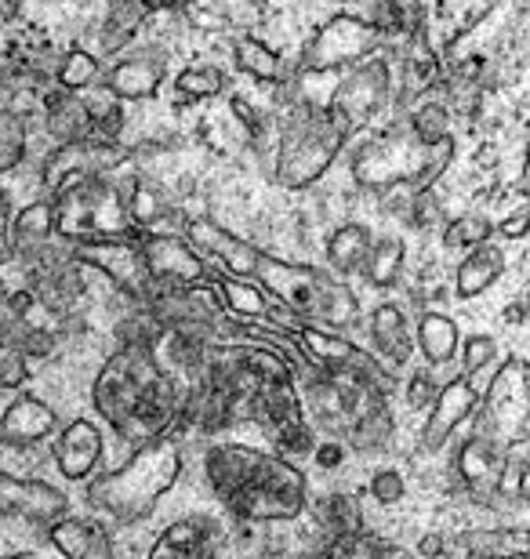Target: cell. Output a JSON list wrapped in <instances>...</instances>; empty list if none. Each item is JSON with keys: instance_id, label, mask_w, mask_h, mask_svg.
<instances>
[{"instance_id": "obj_1", "label": "cell", "mask_w": 530, "mask_h": 559, "mask_svg": "<svg viewBox=\"0 0 530 559\" xmlns=\"http://www.w3.org/2000/svg\"><path fill=\"white\" fill-rule=\"evenodd\" d=\"M186 385L156 360V349H117L95 378L92 404L120 440H164L182 418Z\"/></svg>"}, {"instance_id": "obj_2", "label": "cell", "mask_w": 530, "mask_h": 559, "mask_svg": "<svg viewBox=\"0 0 530 559\" xmlns=\"http://www.w3.org/2000/svg\"><path fill=\"white\" fill-rule=\"evenodd\" d=\"M211 495L247 523H287L306 512L309 479L298 465L247 443H214L204 454Z\"/></svg>"}, {"instance_id": "obj_3", "label": "cell", "mask_w": 530, "mask_h": 559, "mask_svg": "<svg viewBox=\"0 0 530 559\" xmlns=\"http://www.w3.org/2000/svg\"><path fill=\"white\" fill-rule=\"evenodd\" d=\"M200 378L219 385L236 411V418L280 429L291 418H302L298 385L291 364L269 345H208Z\"/></svg>"}, {"instance_id": "obj_4", "label": "cell", "mask_w": 530, "mask_h": 559, "mask_svg": "<svg viewBox=\"0 0 530 559\" xmlns=\"http://www.w3.org/2000/svg\"><path fill=\"white\" fill-rule=\"evenodd\" d=\"M178 476H182V451L164 436V440L142 443L120 468L98 476L87 487V501L117 523H139L153 516Z\"/></svg>"}, {"instance_id": "obj_5", "label": "cell", "mask_w": 530, "mask_h": 559, "mask_svg": "<svg viewBox=\"0 0 530 559\" xmlns=\"http://www.w3.org/2000/svg\"><path fill=\"white\" fill-rule=\"evenodd\" d=\"M258 287L280 306L291 309L306 323H327V328H349L360 320V298L356 290L342 284V280L327 276L313 265H291L269 254H258L255 276Z\"/></svg>"}, {"instance_id": "obj_6", "label": "cell", "mask_w": 530, "mask_h": 559, "mask_svg": "<svg viewBox=\"0 0 530 559\" xmlns=\"http://www.w3.org/2000/svg\"><path fill=\"white\" fill-rule=\"evenodd\" d=\"M131 189L134 175L106 178L92 175L55 197V229L70 243L84 240H131Z\"/></svg>"}, {"instance_id": "obj_7", "label": "cell", "mask_w": 530, "mask_h": 559, "mask_svg": "<svg viewBox=\"0 0 530 559\" xmlns=\"http://www.w3.org/2000/svg\"><path fill=\"white\" fill-rule=\"evenodd\" d=\"M353 124L345 120L342 109L334 106H313L302 103L280 135L276 153V182L287 189H306L331 167L338 150L345 145Z\"/></svg>"}, {"instance_id": "obj_8", "label": "cell", "mask_w": 530, "mask_h": 559, "mask_svg": "<svg viewBox=\"0 0 530 559\" xmlns=\"http://www.w3.org/2000/svg\"><path fill=\"white\" fill-rule=\"evenodd\" d=\"M480 429L494 440H513L527 432V367L523 360L502 364V371L491 378L487 393L480 396Z\"/></svg>"}, {"instance_id": "obj_9", "label": "cell", "mask_w": 530, "mask_h": 559, "mask_svg": "<svg viewBox=\"0 0 530 559\" xmlns=\"http://www.w3.org/2000/svg\"><path fill=\"white\" fill-rule=\"evenodd\" d=\"M73 262L76 265H92L103 276H109L134 306H145L150 295L156 290L150 270L142 262L139 240H84L73 243Z\"/></svg>"}, {"instance_id": "obj_10", "label": "cell", "mask_w": 530, "mask_h": 559, "mask_svg": "<svg viewBox=\"0 0 530 559\" xmlns=\"http://www.w3.org/2000/svg\"><path fill=\"white\" fill-rule=\"evenodd\" d=\"M142 262L150 270L153 284L161 287H193L208 280V262L193 251V243L172 233H150L139 237Z\"/></svg>"}, {"instance_id": "obj_11", "label": "cell", "mask_w": 530, "mask_h": 559, "mask_svg": "<svg viewBox=\"0 0 530 559\" xmlns=\"http://www.w3.org/2000/svg\"><path fill=\"white\" fill-rule=\"evenodd\" d=\"M378 40H381L378 29H370L356 19L338 15L317 33V40H313L306 55H302V66H306V70H338V66H353L356 59H364V55L375 51Z\"/></svg>"}, {"instance_id": "obj_12", "label": "cell", "mask_w": 530, "mask_h": 559, "mask_svg": "<svg viewBox=\"0 0 530 559\" xmlns=\"http://www.w3.org/2000/svg\"><path fill=\"white\" fill-rule=\"evenodd\" d=\"M70 512V495L48 479H22L0 473V516L55 523Z\"/></svg>"}, {"instance_id": "obj_13", "label": "cell", "mask_w": 530, "mask_h": 559, "mask_svg": "<svg viewBox=\"0 0 530 559\" xmlns=\"http://www.w3.org/2000/svg\"><path fill=\"white\" fill-rule=\"evenodd\" d=\"M225 542V531L219 516L211 512H189V516L175 520L161 538L153 542V549L145 559H219Z\"/></svg>"}, {"instance_id": "obj_14", "label": "cell", "mask_w": 530, "mask_h": 559, "mask_svg": "<svg viewBox=\"0 0 530 559\" xmlns=\"http://www.w3.org/2000/svg\"><path fill=\"white\" fill-rule=\"evenodd\" d=\"M295 342H298L302 356H306L313 367H320V371H360L370 378H386V367H381L375 356L364 353L349 338L320 331L317 323H298Z\"/></svg>"}, {"instance_id": "obj_15", "label": "cell", "mask_w": 530, "mask_h": 559, "mask_svg": "<svg viewBox=\"0 0 530 559\" xmlns=\"http://www.w3.org/2000/svg\"><path fill=\"white\" fill-rule=\"evenodd\" d=\"M480 396L483 393L469 374H461L455 382H447L444 389H436L433 411H428V421L422 425V447L428 454L439 451V447L450 440V432H455L469 415H476Z\"/></svg>"}, {"instance_id": "obj_16", "label": "cell", "mask_w": 530, "mask_h": 559, "mask_svg": "<svg viewBox=\"0 0 530 559\" xmlns=\"http://www.w3.org/2000/svg\"><path fill=\"white\" fill-rule=\"evenodd\" d=\"M55 468L70 479V484H81L98 468L106 454V440H103V429L92 421V418H76L66 425L62 432H55Z\"/></svg>"}, {"instance_id": "obj_17", "label": "cell", "mask_w": 530, "mask_h": 559, "mask_svg": "<svg viewBox=\"0 0 530 559\" xmlns=\"http://www.w3.org/2000/svg\"><path fill=\"white\" fill-rule=\"evenodd\" d=\"M386 92H389V66L381 59H375V62L356 66V70L338 84L331 106L342 109L349 124L356 128V124H364L381 103H386Z\"/></svg>"}, {"instance_id": "obj_18", "label": "cell", "mask_w": 530, "mask_h": 559, "mask_svg": "<svg viewBox=\"0 0 530 559\" xmlns=\"http://www.w3.org/2000/svg\"><path fill=\"white\" fill-rule=\"evenodd\" d=\"M502 454H505L502 440H494V436H483V432H472L469 440L458 447L455 473L461 476V484H466L472 495L491 498L494 487H498Z\"/></svg>"}, {"instance_id": "obj_19", "label": "cell", "mask_w": 530, "mask_h": 559, "mask_svg": "<svg viewBox=\"0 0 530 559\" xmlns=\"http://www.w3.org/2000/svg\"><path fill=\"white\" fill-rule=\"evenodd\" d=\"M59 432V415L40 396H19L0 415V443L4 447H33Z\"/></svg>"}, {"instance_id": "obj_20", "label": "cell", "mask_w": 530, "mask_h": 559, "mask_svg": "<svg viewBox=\"0 0 530 559\" xmlns=\"http://www.w3.org/2000/svg\"><path fill=\"white\" fill-rule=\"evenodd\" d=\"M186 233H189V243H193V248L208 251L211 259H219L233 276H240V280L255 276V262H258V254H262V251H255L251 243L236 240L233 233H225L222 226H214V222H208V218L189 222Z\"/></svg>"}, {"instance_id": "obj_21", "label": "cell", "mask_w": 530, "mask_h": 559, "mask_svg": "<svg viewBox=\"0 0 530 559\" xmlns=\"http://www.w3.org/2000/svg\"><path fill=\"white\" fill-rule=\"evenodd\" d=\"M51 545L62 559H113L106 531L76 516H62L51 523Z\"/></svg>"}, {"instance_id": "obj_22", "label": "cell", "mask_w": 530, "mask_h": 559, "mask_svg": "<svg viewBox=\"0 0 530 559\" xmlns=\"http://www.w3.org/2000/svg\"><path fill=\"white\" fill-rule=\"evenodd\" d=\"M505 273V251L498 243H480V248L469 251V259L458 265V276H455V287H458V298H476L483 295L494 280H502Z\"/></svg>"}, {"instance_id": "obj_23", "label": "cell", "mask_w": 530, "mask_h": 559, "mask_svg": "<svg viewBox=\"0 0 530 559\" xmlns=\"http://www.w3.org/2000/svg\"><path fill=\"white\" fill-rule=\"evenodd\" d=\"M44 103H48V131L59 145L84 142L92 135V114H87L84 98H73L70 92L59 87V92H51Z\"/></svg>"}, {"instance_id": "obj_24", "label": "cell", "mask_w": 530, "mask_h": 559, "mask_svg": "<svg viewBox=\"0 0 530 559\" xmlns=\"http://www.w3.org/2000/svg\"><path fill=\"white\" fill-rule=\"evenodd\" d=\"M370 338H375V349L386 356L392 367H403L411 360V345L414 338L408 334V320H403L400 306H378L375 317H370Z\"/></svg>"}, {"instance_id": "obj_25", "label": "cell", "mask_w": 530, "mask_h": 559, "mask_svg": "<svg viewBox=\"0 0 530 559\" xmlns=\"http://www.w3.org/2000/svg\"><path fill=\"white\" fill-rule=\"evenodd\" d=\"M161 87V62L153 59H123L117 70L109 73V95L123 98V103H139V98L156 95Z\"/></svg>"}, {"instance_id": "obj_26", "label": "cell", "mask_w": 530, "mask_h": 559, "mask_svg": "<svg viewBox=\"0 0 530 559\" xmlns=\"http://www.w3.org/2000/svg\"><path fill=\"white\" fill-rule=\"evenodd\" d=\"M211 284H214V290H219L222 309L229 312L233 320H258V317H266L269 298H266V290H262V287L251 284V280H240V276H233V280H214V276H211Z\"/></svg>"}, {"instance_id": "obj_27", "label": "cell", "mask_w": 530, "mask_h": 559, "mask_svg": "<svg viewBox=\"0 0 530 559\" xmlns=\"http://www.w3.org/2000/svg\"><path fill=\"white\" fill-rule=\"evenodd\" d=\"M458 328L455 320L444 317V312H422L419 320V345L425 353V360L439 367V364H450L458 353Z\"/></svg>"}, {"instance_id": "obj_28", "label": "cell", "mask_w": 530, "mask_h": 559, "mask_svg": "<svg viewBox=\"0 0 530 559\" xmlns=\"http://www.w3.org/2000/svg\"><path fill=\"white\" fill-rule=\"evenodd\" d=\"M367 251H370V229L360 226V222H349V226H342L331 240H327V262H331L342 276L360 273Z\"/></svg>"}, {"instance_id": "obj_29", "label": "cell", "mask_w": 530, "mask_h": 559, "mask_svg": "<svg viewBox=\"0 0 530 559\" xmlns=\"http://www.w3.org/2000/svg\"><path fill=\"white\" fill-rule=\"evenodd\" d=\"M494 498H502V501H523L527 498V432L505 440L502 473H498V487H494Z\"/></svg>"}, {"instance_id": "obj_30", "label": "cell", "mask_w": 530, "mask_h": 559, "mask_svg": "<svg viewBox=\"0 0 530 559\" xmlns=\"http://www.w3.org/2000/svg\"><path fill=\"white\" fill-rule=\"evenodd\" d=\"M33 290H15V295H0V349L19 353L22 338L33 331L30 323V306H33Z\"/></svg>"}, {"instance_id": "obj_31", "label": "cell", "mask_w": 530, "mask_h": 559, "mask_svg": "<svg viewBox=\"0 0 530 559\" xmlns=\"http://www.w3.org/2000/svg\"><path fill=\"white\" fill-rule=\"evenodd\" d=\"M400 270H403V240L400 237H386L378 243H370L364 265H360V273L367 276L370 287H392L400 280Z\"/></svg>"}, {"instance_id": "obj_32", "label": "cell", "mask_w": 530, "mask_h": 559, "mask_svg": "<svg viewBox=\"0 0 530 559\" xmlns=\"http://www.w3.org/2000/svg\"><path fill=\"white\" fill-rule=\"evenodd\" d=\"M145 15H150L145 0H113L109 19H106V29H103V51L106 55L120 51L123 44L131 40V33L142 26Z\"/></svg>"}, {"instance_id": "obj_33", "label": "cell", "mask_w": 530, "mask_h": 559, "mask_svg": "<svg viewBox=\"0 0 530 559\" xmlns=\"http://www.w3.org/2000/svg\"><path fill=\"white\" fill-rule=\"evenodd\" d=\"M51 233H55L51 204H30V207L19 211L15 222H11V248H15V251L33 248V243L51 240Z\"/></svg>"}, {"instance_id": "obj_34", "label": "cell", "mask_w": 530, "mask_h": 559, "mask_svg": "<svg viewBox=\"0 0 530 559\" xmlns=\"http://www.w3.org/2000/svg\"><path fill=\"white\" fill-rule=\"evenodd\" d=\"M461 545L472 556H487V559H523L527 556V534L523 531H476L466 534Z\"/></svg>"}, {"instance_id": "obj_35", "label": "cell", "mask_w": 530, "mask_h": 559, "mask_svg": "<svg viewBox=\"0 0 530 559\" xmlns=\"http://www.w3.org/2000/svg\"><path fill=\"white\" fill-rule=\"evenodd\" d=\"M161 338H164V331L156 328L153 317L142 306H134V312H128V317L117 323L120 349H156Z\"/></svg>"}, {"instance_id": "obj_36", "label": "cell", "mask_w": 530, "mask_h": 559, "mask_svg": "<svg viewBox=\"0 0 530 559\" xmlns=\"http://www.w3.org/2000/svg\"><path fill=\"white\" fill-rule=\"evenodd\" d=\"M164 215H167L164 193L150 182V178L134 175V189H131V226L134 229H145V226H153V222L164 218Z\"/></svg>"}, {"instance_id": "obj_37", "label": "cell", "mask_w": 530, "mask_h": 559, "mask_svg": "<svg viewBox=\"0 0 530 559\" xmlns=\"http://www.w3.org/2000/svg\"><path fill=\"white\" fill-rule=\"evenodd\" d=\"M98 76V59L92 51L84 48H73L70 55L62 59L59 73H55V81H59L62 92H81V87H92Z\"/></svg>"}, {"instance_id": "obj_38", "label": "cell", "mask_w": 530, "mask_h": 559, "mask_svg": "<svg viewBox=\"0 0 530 559\" xmlns=\"http://www.w3.org/2000/svg\"><path fill=\"white\" fill-rule=\"evenodd\" d=\"M491 233H494V226H491L487 218L461 215V218H455L444 229V248H450V251H472V248H480V243H487Z\"/></svg>"}, {"instance_id": "obj_39", "label": "cell", "mask_w": 530, "mask_h": 559, "mask_svg": "<svg viewBox=\"0 0 530 559\" xmlns=\"http://www.w3.org/2000/svg\"><path fill=\"white\" fill-rule=\"evenodd\" d=\"M320 523L334 534H356L360 531V501L349 495H331L320 501Z\"/></svg>"}, {"instance_id": "obj_40", "label": "cell", "mask_w": 530, "mask_h": 559, "mask_svg": "<svg viewBox=\"0 0 530 559\" xmlns=\"http://www.w3.org/2000/svg\"><path fill=\"white\" fill-rule=\"evenodd\" d=\"M26 156V128L11 109H0V175L15 171Z\"/></svg>"}, {"instance_id": "obj_41", "label": "cell", "mask_w": 530, "mask_h": 559, "mask_svg": "<svg viewBox=\"0 0 530 559\" xmlns=\"http://www.w3.org/2000/svg\"><path fill=\"white\" fill-rule=\"evenodd\" d=\"M236 66H240L247 76H258V81H273V76H280L276 55L269 51L266 44H258L251 37L236 44Z\"/></svg>"}, {"instance_id": "obj_42", "label": "cell", "mask_w": 530, "mask_h": 559, "mask_svg": "<svg viewBox=\"0 0 530 559\" xmlns=\"http://www.w3.org/2000/svg\"><path fill=\"white\" fill-rule=\"evenodd\" d=\"M447 106L444 103H425L419 106V114H414L411 120V131L419 135V145H425V150H433V145H439L447 139Z\"/></svg>"}, {"instance_id": "obj_43", "label": "cell", "mask_w": 530, "mask_h": 559, "mask_svg": "<svg viewBox=\"0 0 530 559\" xmlns=\"http://www.w3.org/2000/svg\"><path fill=\"white\" fill-rule=\"evenodd\" d=\"M225 84V76L214 70V66H197V70H186L182 76L175 81L178 95L186 98V103H197V98H211L219 95Z\"/></svg>"}, {"instance_id": "obj_44", "label": "cell", "mask_w": 530, "mask_h": 559, "mask_svg": "<svg viewBox=\"0 0 530 559\" xmlns=\"http://www.w3.org/2000/svg\"><path fill=\"white\" fill-rule=\"evenodd\" d=\"M494 360H498V342H494L491 334H472V338H466V345H461V371L469 378H476L483 367H491Z\"/></svg>"}, {"instance_id": "obj_45", "label": "cell", "mask_w": 530, "mask_h": 559, "mask_svg": "<svg viewBox=\"0 0 530 559\" xmlns=\"http://www.w3.org/2000/svg\"><path fill=\"white\" fill-rule=\"evenodd\" d=\"M276 443L284 454H313L317 436H313V425L306 418H291L276 429Z\"/></svg>"}, {"instance_id": "obj_46", "label": "cell", "mask_w": 530, "mask_h": 559, "mask_svg": "<svg viewBox=\"0 0 530 559\" xmlns=\"http://www.w3.org/2000/svg\"><path fill=\"white\" fill-rule=\"evenodd\" d=\"M345 19H356L364 26L386 33L389 22V0H345Z\"/></svg>"}, {"instance_id": "obj_47", "label": "cell", "mask_w": 530, "mask_h": 559, "mask_svg": "<svg viewBox=\"0 0 530 559\" xmlns=\"http://www.w3.org/2000/svg\"><path fill=\"white\" fill-rule=\"evenodd\" d=\"M381 545H375L370 538H360V534H338L327 545V556L323 559H375Z\"/></svg>"}, {"instance_id": "obj_48", "label": "cell", "mask_w": 530, "mask_h": 559, "mask_svg": "<svg viewBox=\"0 0 530 559\" xmlns=\"http://www.w3.org/2000/svg\"><path fill=\"white\" fill-rule=\"evenodd\" d=\"M370 495H375L378 506H400L403 495H408V484H403V476L397 468H381V473H375V479H370Z\"/></svg>"}, {"instance_id": "obj_49", "label": "cell", "mask_w": 530, "mask_h": 559, "mask_svg": "<svg viewBox=\"0 0 530 559\" xmlns=\"http://www.w3.org/2000/svg\"><path fill=\"white\" fill-rule=\"evenodd\" d=\"M389 22L403 33H422L425 26V11H422V0H389Z\"/></svg>"}, {"instance_id": "obj_50", "label": "cell", "mask_w": 530, "mask_h": 559, "mask_svg": "<svg viewBox=\"0 0 530 559\" xmlns=\"http://www.w3.org/2000/svg\"><path fill=\"white\" fill-rule=\"evenodd\" d=\"M411 226H433V222H439V204L433 197V189H422V193H411Z\"/></svg>"}, {"instance_id": "obj_51", "label": "cell", "mask_w": 530, "mask_h": 559, "mask_svg": "<svg viewBox=\"0 0 530 559\" xmlns=\"http://www.w3.org/2000/svg\"><path fill=\"white\" fill-rule=\"evenodd\" d=\"M26 382H30V367H26V360H22L19 353L0 356V385H4V389H22Z\"/></svg>"}, {"instance_id": "obj_52", "label": "cell", "mask_w": 530, "mask_h": 559, "mask_svg": "<svg viewBox=\"0 0 530 559\" xmlns=\"http://www.w3.org/2000/svg\"><path fill=\"white\" fill-rule=\"evenodd\" d=\"M313 462H317L320 468H338L345 462V443L342 440H317V447H313Z\"/></svg>"}, {"instance_id": "obj_53", "label": "cell", "mask_w": 530, "mask_h": 559, "mask_svg": "<svg viewBox=\"0 0 530 559\" xmlns=\"http://www.w3.org/2000/svg\"><path fill=\"white\" fill-rule=\"evenodd\" d=\"M527 229H530V207H527V204H520L509 218L502 222V237H505V240H523V237H527Z\"/></svg>"}, {"instance_id": "obj_54", "label": "cell", "mask_w": 530, "mask_h": 559, "mask_svg": "<svg viewBox=\"0 0 530 559\" xmlns=\"http://www.w3.org/2000/svg\"><path fill=\"white\" fill-rule=\"evenodd\" d=\"M433 396H436V389H433V382H428V378H414V382L408 385V404L414 411H422V407L433 404Z\"/></svg>"}, {"instance_id": "obj_55", "label": "cell", "mask_w": 530, "mask_h": 559, "mask_svg": "<svg viewBox=\"0 0 530 559\" xmlns=\"http://www.w3.org/2000/svg\"><path fill=\"white\" fill-rule=\"evenodd\" d=\"M444 552H447V545H444L439 534H425V538L419 542V549H414V556H419V559H439Z\"/></svg>"}, {"instance_id": "obj_56", "label": "cell", "mask_w": 530, "mask_h": 559, "mask_svg": "<svg viewBox=\"0 0 530 559\" xmlns=\"http://www.w3.org/2000/svg\"><path fill=\"white\" fill-rule=\"evenodd\" d=\"M233 109H236V117H244V120H247V128L258 131V117L251 114V106H247L244 98H233Z\"/></svg>"}, {"instance_id": "obj_57", "label": "cell", "mask_w": 530, "mask_h": 559, "mask_svg": "<svg viewBox=\"0 0 530 559\" xmlns=\"http://www.w3.org/2000/svg\"><path fill=\"white\" fill-rule=\"evenodd\" d=\"M375 559H419V556H414V552H403V549H386V545H381Z\"/></svg>"}, {"instance_id": "obj_58", "label": "cell", "mask_w": 530, "mask_h": 559, "mask_svg": "<svg viewBox=\"0 0 530 559\" xmlns=\"http://www.w3.org/2000/svg\"><path fill=\"white\" fill-rule=\"evenodd\" d=\"M11 251H15V248H11V240H8V229H0V262H8Z\"/></svg>"}]
</instances>
